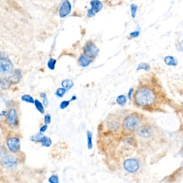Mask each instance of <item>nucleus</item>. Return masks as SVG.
I'll return each mask as SVG.
<instances>
[{
    "label": "nucleus",
    "instance_id": "f257e3e1",
    "mask_svg": "<svg viewBox=\"0 0 183 183\" xmlns=\"http://www.w3.org/2000/svg\"><path fill=\"white\" fill-rule=\"evenodd\" d=\"M158 99V94L155 88L148 84L140 85L133 94L134 104L141 108H152Z\"/></svg>",
    "mask_w": 183,
    "mask_h": 183
},
{
    "label": "nucleus",
    "instance_id": "f03ea898",
    "mask_svg": "<svg viewBox=\"0 0 183 183\" xmlns=\"http://www.w3.org/2000/svg\"><path fill=\"white\" fill-rule=\"evenodd\" d=\"M142 121V117L140 113L134 112L129 114L124 119L122 122V127L125 131L132 132L136 130L141 125Z\"/></svg>",
    "mask_w": 183,
    "mask_h": 183
},
{
    "label": "nucleus",
    "instance_id": "7ed1b4c3",
    "mask_svg": "<svg viewBox=\"0 0 183 183\" xmlns=\"http://www.w3.org/2000/svg\"><path fill=\"white\" fill-rule=\"evenodd\" d=\"M136 135L143 139H149L152 138L155 133L153 126L150 124H143L138 127L135 130Z\"/></svg>",
    "mask_w": 183,
    "mask_h": 183
},
{
    "label": "nucleus",
    "instance_id": "20e7f679",
    "mask_svg": "<svg viewBox=\"0 0 183 183\" xmlns=\"http://www.w3.org/2000/svg\"><path fill=\"white\" fill-rule=\"evenodd\" d=\"M99 49L97 47L94 43L91 40H89L83 47L84 55L90 59H94L98 54Z\"/></svg>",
    "mask_w": 183,
    "mask_h": 183
},
{
    "label": "nucleus",
    "instance_id": "39448f33",
    "mask_svg": "<svg viewBox=\"0 0 183 183\" xmlns=\"http://www.w3.org/2000/svg\"><path fill=\"white\" fill-rule=\"evenodd\" d=\"M13 65L6 55L0 54V73L2 74H7L11 73L13 71Z\"/></svg>",
    "mask_w": 183,
    "mask_h": 183
},
{
    "label": "nucleus",
    "instance_id": "423d86ee",
    "mask_svg": "<svg viewBox=\"0 0 183 183\" xmlns=\"http://www.w3.org/2000/svg\"><path fill=\"white\" fill-rule=\"evenodd\" d=\"M124 169L130 173H135L140 168V163L137 159L133 158L127 159L123 163Z\"/></svg>",
    "mask_w": 183,
    "mask_h": 183
},
{
    "label": "nucleus",
    "instance_id": "0eeeda50",
    "mask_svg": "<svg viewBox=\"0 0 183 183\" xmlns=\"http://www.w3.org/2000/svg\"><path fill=\"white\" fill-rule=\"evenodd\" d=\"M90 5L91 7L87 12V16L89 18H92L102 9L103 4L100 1L93 0L90 2Z\"/></svg>",
    "mask_w": 183,
    "mask_h": 183
},
{
    "label": "nucleus",
    "instance_id": "6e6552de",
    "mask_svg": "<svg viewBox=\"0 0 183 183\" xmlns=\"http://www.w3.org/2000/svg\"><path fill=\"white\" fill-rule=\"evenodd\" d=\"M7 121L11 127L17 126L18 122L17 112L15 108H10L7 116Z\"/></svg>",
    "mask_w": 183,
    "mask_h": 183
},
{
    "label": "nucleus",
    "instance_id": "1a4fd4ad",
    "mask_svg": "<svg viewBox=\"0 0 183 183\" xmlns=\"http://www.w3.org/2000/svg\"><path fill=\"white\" fill-rule=\"evenodd\" d=\"M2 164L7 168H13L17 165V159L15 156L11 155L5 156L2 158Z\"/></svg>",
    "mask_w": 183,
    "mask_h": 183
},
{
    "label": "nucleus",
    "instance_id": "9d476101",
    "mask_svg": "<svg viewBox=\"0 0 183 183\" xmlns=\"http://www.w3.org/2000/svg\"><path fill=\"white\" fill-rule=\"evenodd\" d=\"M71 5L69 1H64L59 9V16L61 18H64L71 13Z\"/></svg>",
    "mask_w": 183,
    "mask_h": 183
},
{
    "label": "nucleus",
    "instance_id": "9b49d317",
    "mask_svg": "<svg viewBox=\"0 0 183 183\" xmlns=\"http://www.w3.org/2000/svg\"><path fill=\"white\" fill-rule=\"evenodd\" d=\"M9 149L13 153H17L20 149V141L17 138H9L7 142Z\"/></svg>",
    "mask_w": 183,
    "mask_h": 183
},
{
    "label": "nucleus",
    "instance_id": "f8f14e48",
    "mask_svg": "<svg viewBox=\"0 0 183 183\" xmlns=\"http://www.w3.org/2000/svg\"><path fill=\"white\" fill-rule=\"evenodd\" d=\"M22 71L20 69L15 70L14 73L9 77V80L11 84H16L20 82L22 77Z\"/></svg>",
    "mask_w": 183,
    "mask_h": 183
},
{
    "label": "nucleus",
    "instance_id": "ddd939ff",
    "mask_svg": "<svg viewBox=\"0 0 183 183\" xmlns=\"http://www.w3.org/2000/svg\"><path fill=\"white\" fill-rule=\"evenodd\" d=\"M79 65L82 67H87L90 65L91 60L84 54H81L78 59Z\"/></svg>",
    "mask_w": 183,
    "mask_h": 183
},
{
    "label": "nucleus",
    "instance_id": "4468645a",
    "mask_svg": "<svg viewBox=\"0 0 183 183\" xmlns=\"http://www.w3.org/2000/svg\"><path fill=\"white\" fill-rule=\"evenodd\" d=\"M165 64L169 66H176L178 62L177 60L172 56H167L164 59Z\"/></svg>",
    "mask_w": 183,
    "mask_h": 183
},
{
    "label": "nucleus",
    "instance_id": "2eb2a0df",
    "mask_svg": "<svg viewBox=\"0 0 183 183\" xmlns=\"http://www.w3.org/2000/svg\"><path fill=\"white\" fill-rule=\"evenodd\" d=\"M11 85V83H10L8 79L6 78H1L0 79V88L3 89L7 90L9 89Z\"/></svg>",
    "mask_w": 183,
    "mask_h": 183
},
{
    "label": "nucleus",
    "instance_id": "dca6fc26",
    "mask_svg": "<svg viewBox=\"0 0 183 183\" xmlns=\"http://www.w3.org/2000/svg\"><path fill=\"white\" fill-rule=\"evenodd\" d=\"M39 142L41 143L42 146L45 147H49L51 146L52 143L50 138L44 135L40 139Z\"/></svg>",
    "mask_w": 183,
    "mask_h": 183
},
{
    "label": "nucleus",
    "instance_id": "f3484780",
    "mask_svg": "<svg viewBox=\"0 0 183 183\" xmlns=\"http://www.w3.org/2000/svg\"><path fill=\"white\" fill-rule=\"evenodd\" d=\"M61 85L62 86V88L66 89L67 90H68L73 87L74 83L72 80L69 79H66L62 82Z\"/></svg>",
    "mask_w": 183,
    "mask_h": 183
},
{
    "label": "nucleus",
    "instance_id": "a211bd4d",
    "mask_svg": "<svg viewBox=\"0 0 183 183\" xmlns=\"http://www.w3.org/2000/svg\"><path fill=\"white\" fill-rule=\"evenodd\" d=\"M87 146L89 149H91L93 147V133L88 130L87 132Z\"/></svg>",
    "mask_w": 183,
    "mask_h": 183
},
{
    "label": "nucleus",
    "instance_id": "6ab92c4d",
    "mask_svg": "<svg viewBox=\"0 0 183 183\" xmlns=\"http://www.w3.org/2000/svg\"><path fill=\"white\" fill-rule=\"evenodd\" d=\"M34 104L35 105V108L40 113H41V114H43L45 113L44 106L40 101L38 99H35Z\"/></svg>",
    "mask_w": 183,
    "mask_h": 183
},
{
    "label": "nucleus",
    "instance_id": "aec40b11",
    "mask_svg": "<svg viewBox=\"0 0 183 183\" xmlns=\"http://www.w3.org/2000/svg\"><path fill=\"white\" fill-rule=\"evenodd\" d=\"M127 97L124 94H121L117 97L116 98L117 103L118 104L120 105V106H124L127 102Z\"/></svg>",
    "mask_w": 183,
    "mask_h": 183
},
{
    "label": "nucleus",
    "instance_id": "412c9836",
    "mask_svg": "<svg viewBox=\"0 0 183 183\" xmlns=\"http://www.w3.org/2000/svg\"><path fill=\"white\" fill-rule=\"evenodd\" d=\"M151 69V67L149 64L144 62H141L138 65V67L136 68V71H139L140 70H144L146 71H149Z\"/></svg>",
    "mask_w": 183,
    "mask_h": 183
},
{
    "label": "nucleus",
    "instance_id": "4be33fe9",
    "mask_svg": "<svg viewBox=\"0 0 183 183\" xmlns=\"http://www.w3.org/2000/svg\"><path fill=\"white\" fill-rule=\"evenodd\" d=\"M21 99L25 102L30 103V104H34V98L29 94H24L21 97Z\"/></svg>",
    "mask_w": 183,
    "mask_h": 183
},
{
    "label": "nucleus",
    "instance_id": "5701e85b",
    "mask_svg": "<svg viewBox=\"0 0 183 183\" xmlns=\"http://www.w3.org/2000/svg\"><path fill=\"white\" fill-rule=\"evenodd\" d=\"M57 60L54 58H51L47 62V67L49 68L50 70L53 71L55 69V65L57 63Z\"/></svg>",
    "mask_w": 183,
    "mask_h": 183
},
{
    "label": "nucleus",
    "instance_id": "b1692460",
    "mask_svg": "<svg viewBox=\"0 0 183 183\" xmlns=\"http://www.w3.org/2000/svg\"><path fill=\"white\" fill-rule=\"evenodd\" d=\"M66 91H67V90L66 89L63 88H59L57 89L55 91V94L58 97L61 98V97H63L64 96Z\"/></svg>",
    "mask_w": 183,
    "mask_h": 183
},
{
    "label": "nucleus",
    "instance_id": "393cba45",
    "mask_svg": "<svg viewBox=\"0 0 183 183\" xmlns=\"http://www.w3.org/2000/svg\"><path fill=\"white\" fill-rule=\"evenodd\" d=\"M43 134L41 133H38L37 134H35L34 135H32L31 136L30 138V140L32 141L36 142H39L40 140L43 136Z\"/></svg>",
    "mask_w": 183,
    "mask_h": 183
},
{
    "label": "nucleus",
    "instance_id": "a878e982",
    "mask_svg": "<svg viewBox=\"0 0 183 183\" xmlns=\"http://www.w3.org/2000/svg\"><path fill=\"white\" fill-rule=\"evenodd\" d=\"M130 11H131V15L132 17L134 18L135 17L136 14L138 9V6L135 4H132L130 5Z\"/></svg>",
    "mask_w": 183,
    "mask_h": 183
},
{
    "label": "nucleus",
    "instance_id": "bb28decb",
    "mask_svg": "<svg viewBox=\"0 0 183 183\" xmlns=\"http://www.w3.org/2000/svg\"><path fill=\"white\" fill-rule=\"evenodd\" d=\"M49 183H59V177L57 175H53L48 179Z\"/></svg>",
    "mask_w": 183,
    "mask_h": 183
},
{
    "label": "nucleus",
    "instance_id": "cd10ccee",
    "mask_svg": "<svg viewBox=\"0 0 183 183\" xmlns=\"http://www.w3.org/2000/svg\"><path fill=\"white\" fill-rule=\"evenodd\" d=\"M71 100H63L62 102L60 103V108L63 110L65 108H67L68 106H69L70 104V103H71Z\"/></svg>",
    "mask_w": 183,
    "mask_h": 183
},
{
    "label": "nucleus",
    "instance_id": "c85d7f7f",
    "mask_svg": "<svg viewBox=\"0 0 183 183\" xmlns=\"http://www.w3.org/2000/svg\"><path fill=\"white\" fill-rule=\"evenodd\" d=\"M51 122V116L49 114H46L44 117V122L46 125L49 124Z\"/></svg>",
    "mask_w": 183,
    "mask_h": 183
},
{
    "label": "nucleus",
    "instance_id": "c756f323",
    "mask_svg": "<svg viewBox=\"0 0 183 183\" xmlns=\"http://www.w3.org/2000/svg\"><path fill=\"white\" fill-rule=\"evenodd\" d=\"M140 35V31H135L132 32L130 33V38H137Z\"/></svg>",
    "mask_w": 183,
    "mask_h": 183
},
{
    "label": "nucleus",
    "instance_id": "7c9ffc66",
    "mask_svg": "<svg viewBox=\"0 0 183 183\" xmlns=\"http://www.w3.org/2000/svg\"><path fill=\"white\" fill-rule=\"evenodd\" d=\"M43 99V106H45V107H47L48 105V100L47 97H44Z\"/></svg>",
    "mask_w": 183,
    "mask_h": 183
},
{
    "label": "nucleus",
    "instance_id": "2f4dec72",
    "mask_svg": "<svg viewBox=\"0 0 183 183\" xmlns=\"http://www.w3.org/2000/svg\"><path fill=\"white\" fill-rule=\"evenodd\" d=\"M47 128H48V126H47V125H43V126H42L40 129V133H43V132H45L46 130H47Z\"/></svg>",
    "mask_w": 183,
    "mask_h": 183
},
{
    "label": "nucleus",
    "instance_id": "473e14b6",
    "mask_svg": "<svg viewBox=\"0 0 183 183\" xmlns=\"http://www.w3.org/2000/svg\"><path fill=\"white\" fill-rule=\"evenodd\" d=\"M133 91H134V89L133 88L130 89V90L128 91V96H127V97H128V98L130 100H131L132 94H133Z\"/></svg>",
    "mask_w": 183,
    "mask_h": 183
},
{
    "label": "nucleus",
    "instance_id": "72a5a7b5",
    "mask_svg": "<svg viewBox=\"0 0 183 183\" xmlns=\"http://www.w3.org/2000/svg\"><path fill=\"white\" fill-rule=\"evenodd\" d=\"M7 114H8V112H7L6 111H3L0 113V117L6 116H7Z\"/></svg>",
    "mask_w": 183,
    "mask_h": 183
},
{
    "label": "nucleus",
    "instance_id": "f704fd0d",
    "mask_svg": "<svg viewBox=\"0 0 183 183\" xmlns=\"http://www.w3.org/2000/svg\"><path fill=\"white\" fill-rule=\"evenodd\" d=\"M40 97L42 98H43L44 97H47V94L45 93H42L40 94Z\"/></svg>",
    "mask_w": 183,
    "mask_h": 183
},
{
    "label": "nucleus",
    "instance_id": "c9c22d12",
    "mask_svg": "<svg viewBox=\"0 0 183 183\" xmlns=\"http://www.w3.org/2000/svg\"><path fill=\"white\" fill-rule=\"evenodd\" d=\"M76 99L77 97L76 96H75V95H74V96H72V97L71 98V99H70V100H71V102H72V101H74V100H76Z\"/></svg>",
    "mask_w": 183,
    "mask_h": 183
}]
</instances>
